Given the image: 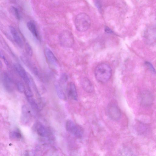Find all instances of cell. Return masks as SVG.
<instances>
[{
  "label": "cell",
  "mask_w": 156,
  "mask_h": 156,
  "mask_svg": "<svg viewBox=\"0 0 156 156\" xmlns=\"http://www.w3.org/2000/svg\"><path fill=\"white\" fill-rule=\"evenodd\" d=\"M94 73L96 78L98 81L105 83L110 79L112 71L109 65L103 63L98 64L95 67Z\"/></svg>",
  "instance_id": "obj_1"
},
{
  "label": "cell",
  "mask_w": 156,
  "mask_h": 156,
  "mask_svg": "<svg viewBox=\"0 0 156 156\" xmlns=\"http://www.w3.org/2000/svg\"><path fill=\"white\" fill-rule=\"evenodd\" d=\"M22 60L27 67L30 71L34 74L37 76H38L39 71L35 65L27 58L22 56L21 58Z\"/></svg>",
  "instance_id": "obj_15"
},
{
  "label": "cell",
  "mask_w": 156,
  "mask_h": 156,
  "mask_svg": "<svg viewBox=\"0 0 156 156\" xmlns=\"http://www.w3.org/2000/svg\"><path fill=\"white\" fill-rule=\"evenodd\" d=\"M9 30L15 42L19 47H22L23 45V41L16 29L11 26L9 27Z\"/></svg>",
  "instance_id": "obj_16"
},
{
  "label": "cell",
  "mask_w": 156,
  "mask_h": 156,
  "mask_svg": "<svg viewBox=\"0 0 156 156\" xmlns=\"http://www.w3.org/2000/svg\"><path fill=\"white\" fill-rule=\"evenodd\" d=\"M34 128L37 134L41 137H48L51 134L49 129L40 123H36Z\"/></svg>",
  "instance_id": "obj_10"
},
{
  "label": "cell",
  "mask_w": 156,
  "mask_h": 156,
  "mask_svg": "<svg viewBox=\"0 0 156 156\" xmlns=\"http://www.w3.org/2000/svg\"><path fill=\"white\" fill-rule=\"evenodd\" d=\"M24 93L28 102L32 109L35 111H38V105L33 97V94L30 87L25 88Z\"/></svg>",
  "instance_id": "obj_8"
},
{
  "label": "cell",
  "mask_w": 156,
  "mask_h": 156,
  "mask_svg": "<svg viewBox=\"0 0 156 156\" xmlns=\"http://www.w3.org/2000/svg\"><path fill=\"white\" fill-rule=\"evenodd\" d=\"M66 91L68 96L74 100L77 99V94L75 84L72 82L68 83L66 87Z\"/></svg>",
  "instance_id": "obj_13"
},
{
  "label": "cell",
  "mask_w": 156,
  "mask_h": 156,
  "mask_svg": "<svg viewBox=\"0 0 156 156\" xmlns=\"http://www.w3.org/2000/svg\"><path fill=\"white\" fill-rule=\"evenodd\" d=\"M61 45L65 48H70L73 45L74 40L72 33L68 30L63 31L59 37Z\"/></svg>",
  "instance_id": "obj_3"
},
{
  "label": "cell",
  "mask_w": 156,
  "mask_h": 156,
  "mask_svg": "<svg viewBox=\"0 0 156 156\" xmlns=\"http://www.w3.org/2000/svg\"><path fill=\"white\" fill-rule=\"evenodd\" d=\"M44 51L46 60L48 63L53 66H57V60L52 51L48 48H46Z\"/></svg>",
  "instance_id": "obj_14"
},
{
  "label": "cell",
  "mask_w": 156,
  "mask_h": 156,
  "mask_svg": "<svg viewBox=\"0 0 156 156\" xmlns=\"http://www.w3.org/2000/svg\"><path fill=\"white\" fill-rule=\"evenodd\" d=\"M25 156H29L28 153L27 152H26L25 153Z\"/></svg>",
  "instance_id": "obj_26"
},
{
  "label": "cell",
  "mask_w": 156,
  "mask_h": 156,
  "mask_svg": "<svg viewBox=\"0 0 156 156\" xmlns=\"http://www.w3.org/2000/svg\"><path fill=\"white\" fill-rule=\"evenodd\" d=\"M144 37L148 44H151L156 42V28H148L144 33Z\"/></svg>",
  "instance_id": "obj_9"
},
{
  "label": "cell",
  "mask_w": 156,
  "mask_h": 156,
  "mask_svg": "<svg viewBox=\"0 0 156 156\" xmlns=\"http://www.w3.org/2000/svg\"><path fill=\"white\" fill-rule=\"evenodd\" d=\"M2 85L5 90L8 92L13 91L14 87V81L9 74L7 72L3 73L1 76Z\"/></svg>",
  "instance_id": "obj_6"
},
{
  "label": "cell",
  "mask_w": 156,
  "mask_h": 156,
  "mask_svg": "<svg viewBox=\"0 0 156 156\" xmlns=\"http://www.w3.org/2000/svg\"><path fill=\"white\" fill-rule=\"evenodd\" d=\"M11 10L17 19L18 20L20 19L21 18L20 15L19 10L16 7L12 6L11 7Z\"/></svg>",
  "instance_id": "obj_21"
},
{
  "label": "cell",
  "mask_w": 156,
  "mask_h": 156,
  "mask_svg": "<svg viewBox=\"0 0 156 156\" xmlns=\"http://www.w3.org/2000/svg\"><path fill=\"white\" fill-rule=\"evenodd\" d=\"M153 101L152 95L149 91H144L141 94L140 102L143 105L145 106H149L152 104Z\"/></svg>",
  "instance_id": "obj_11"
},
{
  "label": "cell",
  "mask_w": 156,
  "mask_h": 156,
  "mask_svg": "<svg viewBox=\"0 0 156 156\" xmlns=\"http://www.w3.org/2000/svg\"><path fill=\"white\" fill-rule=\"evenodd\" d=\"M27 26L29 30L33 35L36 38L38 39L39 34L34 23L32 21H30L27 23Z\"/></svg>",
  "instance_id": "obj_18"
},
{
  "label": "cell",
  "mask_w": 156,
  "mask_h": 156,
  "mask_svg": "<svg viewBox=\"0 0 156 156\" xmlns=\"http://www.w3.org/2000/svg\"><path fill=\"white\" fill-rule=\"evenodd\" d=\"M76 30L80 32H85L88 29L91 24V19L87 14L80 13L76 16L74 21Z\"/></svg>",
  "instance_id": "obj_2"
},
{
  "label": "cell",
  "mask_w": 156,
  "mask_h": 156,
  "mask_svg": "<svg viewBox=\"0 0 156 156\" xmlns=\"http://www.w3.org/2000/svg\"><path fill=\"white\" fill-rule=\"evenodd\" d=\"M26 50L27 53L30 56H31L32 54V49L30 45L28 44L26 45Z\"/></svg>",
  "instance_id": "obj_23"
},
{
  "label": "cell",
  "mask_w": 156,
  "mask_h": 156,
  "mask_svg": "<svg viewBox=\"0 0 156 156\" xmlns=\"http://www.w3.org/2000/svg\"><path fill=\"white\" fill-rule=\"evenodd\" d=\"M106 32L108 33H111L112 32V30L108 27H106L105 29Z\"/></svg>",
  "instance_id": "obj_25"
},
{
  "label": "cell",
  "mask_w": 156,
  "mask_h": 156,
  "mask_svg": "<svg viewBox=\"0 0 156 156\" xmlns=\"http://www.w3.org/2000/svg\"><path fill=\"white\" fill-rule=\"evenodd\" d=\"M10 136L12 139L18 140L21 138L22 135L19 131L15 130L10 133Z\"/></svg>",
  "instance_id": "obj_20"
},
{
  "label": "cell",
  "mask_w": 156,
  "mask_h": 156,
  "mask_svg": "<svg viewBox=\"0 0 156 156\" xmlns=\"http://www.w3.org/2000/svg\"><path fill=\"white\" fill-rule=\"evenodd\" d=\"M67 130L77 138H81L83 134V129L71 120H67L66 124Z\"/></svg>",
  "instance_id": "obj_5"
},
{
  "label": "cell",
  "mask_w": 156,
  "mask_h": 156,
  "mask_svg": "<svg viewBox=\"0 0 156 156\" xmlns=\"http://www.w3.org/2000/svg\"><path fill=\"white\" fill-rule=\"evenodd\" d=\"M31 117V113L28 108L25 105H23L20 115L21 121L23 123H27L30 120Z\"/></svg>",
  "instance_id": "obj_12"
},
{
  "label": "cell",
  "mask_w": 156,
  "mask_h": 156,
  "mask_svg": "<svg viewBox=\"0 0 156 156\" xmlns=\"http://www.w3.org/2000/svg\"><path fill=\"white\" fill-rule=\"evenodd\" d=\"M81 84L84 90L88 93H91L94 90V86L90 80L86 77L83 78L81 81Z\"/></svg>",
  "instance_id": "obj_17"
},
{
  "label": "cell",
  "mask_w": 156,
  "mask_h": 156,
  "mask_svg": "<svg viewBox=\"0 0 156 156\" xmlns=\"http://www.w3.org/2000/svg\"><path fill=\"white\" fill-rule=\"evenodd\" d=\"M108 115L112 119L117 121L119 120L121 116V110L115 101H111L107 108Z\"/></svg>",
  "instance_id": "obj_4"
},
{
  "label": "cell",
  "mask_w": 156,
  "mask_h": 156,
  "mask_svg": "<svg viewBox=\"0 0 156 156\" xmlns=\"http://www.w3.org/2000/svg\"><path fill=\"white\" fill-rule=\"evenodd\" d=\"M145 64L150 69L153 73H156L155 69L151 63L148 62H146Z\"/></svg>",
  "instance_id": "obj_24"
},
{
  "label": "cell",
  "mask_w": 156,
  "mask_h": 156,
  "mask_svg": "<svg viewBox=\"0 0 156 156\" xmlns=\"http://www.w3.org/2000/svg\"><path fill=\"white\" fill-rule=\"evenodd\" d=\"M16 85L17 88L19 91L21 93L24 92L25 87L21 82L17 81Z\"/></svg>",
  "instance_id": "obj_22"
},
{
  "label": "cell",
  "mask_w": 156,
  "mask_h": 156,
  "mask_svg": "<svg viewBox=\"0 0 156 156\" xmlns=\"http://www.w3.org/2000/svg\"><path fill=\"white\" fill-rule=\"evenodd\" d=\"M56 92L58 97L62 100H65L66 98V95L62 89L60 85L56 84L55 86Z\"/></svg>",
  "instance_id": "obj_19"
},
{
  "label": "cell",
  "mask_w": 156,
  "mask_h": 156,
  "mask_svg": "<svg viewBox=\"0 0 156 156\" xmlns=\"http://www.w3.org/2000/svg\"><path fill=\"white\" fill-rule=\"evenodd\" d=\"M14 68L17 74L27 85L30 84L31 79L24 68L20 64L17 63L14 65Z\"/></svg>",
  "instance_id": "obj_7"
}]
</instances>
